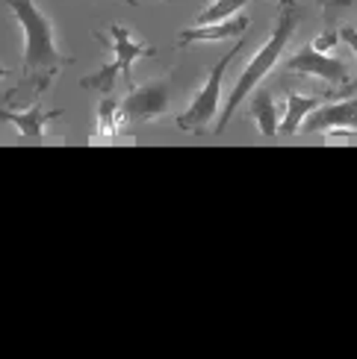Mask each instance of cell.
Listing matches in <instances>:
<instances>
[{"instance_id": "obj_1", "label": "cell", "mask_w": 357, "mask_h": 359, "mask_svg": "<svg viewBox=\"0 0 357 359\" xmlns=\"http://www.w3.org/2000/svg\"><path fill=\"white\" fill-rule=\"evenodd\" d=\"M9 12L24 29V56H21V77L33 86V95L41 97L56 80V74L71 65V56L59 50L53 24L48 12L39 6V0H6Z\"/></svg>"}, {"instance_id": "obj_2", "label": "cell", "mask_w": 357, "mask_h": 359, "mask_svg": "<svg viewBox=\"0 0 357 359\" xmlns=\"http://www.w3.org/2000/svg\"><path fill=\"white\" fill-rule=\"evenodd\" d=\"M301 21H304V9L299 6V0H280V4H278V18H275V27H272L269 39H266L260 48H257V53L251 56V62L242 68V74H240V80H236V86L231 88V97L225 100V109H221L219 124H216V130H213L216 136H221V133L228 130L233 112L240 109V103L248 100V95L254 92V88L275 71L280 53L287 50V44H290L292 33L299 29Z\"/></svg>"}, {"instance_id": "obj_3", "label": "cell", "mask_w": 357, "mask_h": 359, "mask_svg": "<svg viewBox=\"0 0 357 359\" xmlns=\"http://www.w3.org/2000/svg\"><path fill=\"white\" fill-rule=\"evenodd\" d=\"M95 39L107 44V50H110L112 56H110L107 65H100V68L92 74V77H83L80 86H83V88H95V92H103V95H112L118 74L124 77L127 88H133V86H136V77H133V62H136V59H151V56H157V50L151 48V44L136 41V39L130 36V29H127L124 24H118V21H112V24L107 27V36L95 33Z\"/></svg>"}, {"instance_id": "obj_4", "label": "cell", "mask_w": 357, "mask_h": 359, "mask_svg": "<svg viewBox=\"0 0 357 359\" xmlns=\"http://www.w3.org/2000/svg\"><path fill=\"white\" fill-rule=\"evenodd\" d=\"M242 41H245V36L242 39H236V44L231 48V53H225L219 59V62L213 65V71L207 74V80H204V86L198 88V95L192 97V103H189V109L186 112H181L177 115V127L181 130H186V133H207V124L216 118V112H219V103H221V77H225V71H228V65L236 59V53L242 50Z\"/></svg>"}, {"instance_id": "obj_5", "label": "cell", "mask_w": 357, "mask_h": 359, "mask_svg": "<svg viewBox=\"0 0 357 359\" xmlns=\"http://www.w3.org/2000/svg\"><path fill=\"white\" fill-rule=\"evenodd\" d=\"M169 107H171V77L166 74V77L127 88V97L122 100V115L124 124L130 127V124L154 121V118L166 115Z\"/></svg>"}, {"instance_id": "obj_6", "label": "cell", "mask_w": 357, "mask_h": 359, "mask_svg": "<svg viewBox=\"0 0 357 359\" xmlns=\"http://www.w3.org/2000/svg\"><path fill=\"white\" fill-rule=\"evenodd\" d=\"M287 77H316L325 80L328 86H349V62L334 53L316 50L313 44H304L301 50H295L287 65H284Z\"/></svg>"}, {"instance_id": "obj_7", "label": "cell", "mask_w": 357, "mask_h": 359, "mask_svg": "<svg viewBox=\"0 0 357 359\" xmlns=\"http://www.w3.org/2000/svg\"><path fill=\"white\" fill-rule=\"evenodd\" d=\"M304 133H325V136H357V92L343 100L322 103L316 112L307 115Z\"/></svg>"}, {"instance_id": "obj_8", "label": "cell", "mask_w": 357, "mask_h": 359, "mask_svg": "<svg viewBox=\"0 0 357 359\" xmlns=\"http://www.w3.org/2000/svg\"><path fill=\"white\" fill-rule=\"evenodd\" d=\"M251 27V18L245 12H236L233 18L225 21H213V24H198L192 29H181L177 44H195V41H231V39H242Z\"/></svg>"}, {"instance_id": "obj_9", "label": "cell", "mask_w": 357, "mask_h": 359, "mask_svg": "<svg viewBox=\"0 0 357 359\" xmlns=\"http://www.w3.org/2000/svg\"><path fill=\"white\" fill-rule=\"evenodd\" d=\"M278 100L269 86H257L254 92L248 95V118L257 124V130L266 139H275L280 133V121H278Z\"/></svg>"}, {"instance_id": "obj_10", "label": "cell", "mask_w": 357, "mask_h": 359, "mask_svg": "<svg viewBox=\"0 0 357 359\" xmlns=\"http://www.w3.org/2000/svg\"><path fill=\"white\" fill-rule=\"evenodd\" d=\"M337 92H325V95H287V112L280 118V136H295V133L301 130V124L307 121L310 112H316L322 103L334 100Z\"/></svg>"}, {"instance_id": "obj_11", "label": "cell", "mask_w": 357, "mask_h": 359, "mask_svg": "<svg viewBox=\"0 0 357 359\" xmlns=\"http://www.w3.org/2000/svg\"><path fill=\"white\" fill-rule=\"evenodd\" d=\"M59 115H63L59 109L41 112V103H39V97H36L30 109H18V112H15V109H0V121L15 124L24 139H41V136H44V124L53 121V118H59Z\"/></svg>"}, {"instance_id": "obj_12", "label": "cell", "mask_w": 357, "mask_h": 359, "mask_svg": "<svg viewBox=\"0 0 357 359\" xmlns=\"http://www.w3.org/2000/svg\"><path fill=\"white\" fill-rule=\"evenodd\" d=\"M124 115H122V100H115L112 95H107V100H100L98 107V121H95V133L92 139H115L124 133Z\"/></svg>"}, {"instance_id": "obj_13", "label": "cell", "mask_w": 357, "mask_h": 359, "mask_svg": "<svg viewBox=\"0 0 357 359\" xmlns=\"http://www.w3.org/2000/svg\"><path fill=\"white\" fill-rule=\"evenodd\" d=\"M251 0H213V4H207V9H201L198 24H213V21L233 18V15L242 12Z\"/></svg>"}, {"instance_id": "obj_14", "label": "cell", "mask_w": 357, "mask_h": 359, "mask_svg": "<svg viewBox=\"0 0 357 359\" xmlns=\"http://www.w3.org/2000/svg\"><path fill=\"white\" fill-rule=\"evenodd\" d=\"M322 6V18L328 27H334L339 18H349V15L357 9V0H316Z\"/></svg>"}, {"instance_id": "obj_15", "label": "cell", "mask_w": 357, "mask_h": 359, "mask_svg": "<svg viewBox=\"0 0 357 359\" xmlns=\"http://www.w3.org/2000/svg\"><path fill=\"white\" fill-rule=\"evenodd\" d=\"M339 39H343L346 44H349V48L354 50V56H357V27H339ZM357 92V74H354V77L349 80V86L343 88V95H354Z\"/></svg>"}, {"instance_id": "obj_16", "label": "cell", "mask_w": 357, "mask_h": 359, "mask_svg": "<svg viewBox=\"0 0 357 359\" xmlns=\"http://www.w3.org/2000/svg\"><path fill=\"white\" fill-rule=\"evenodd\" d=\"M337 41H343V39H339V29H334V27H331V29H325L322 36H316V39L310 41V44H313L316 50H325V53H331Z\"/></svg>"}, {"instance_id": "obj_17", "label": "cell", "mask_w": 357, "mask_h": 359, "mask_svg": "<svg viewBox=\"0 0 357 359\" xmlns=\"http://www.w3.org/2000/svg\"><path fill=\"white\" fill-rule=\"evenodd\" d=\"M6 74H9V68H4V65H0V77H6Z\"/></svg>"}, {"instance_id": "obj_18", "label": "cell", "mask_w": 357, "mask_h": 359, "mask_svg": "<svg viewBox=\"0 0 357 359\" xmlns=\"http://www.w3.org/2000/svg\"><path fill=\"white\" fill-rule=\"evenodd\" d=\"M124 4H127V6H136V0H124Z\"/></svg>"}]
</instances>
